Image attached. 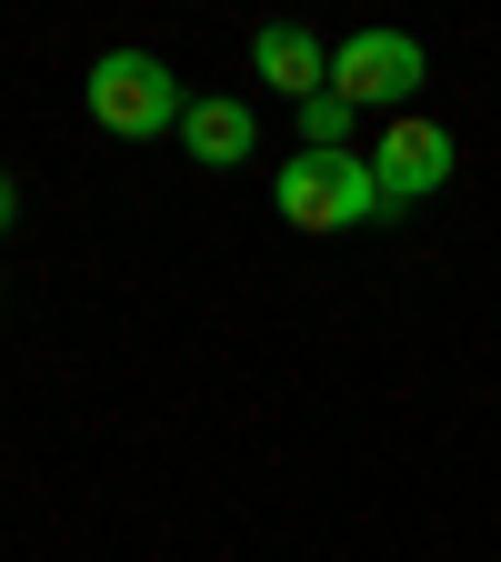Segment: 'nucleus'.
Wrapping results in <instances>:
<instances>
[{
  "instance_id": "423d86ee",
  "label": "nucleus",
  "mask_w": 501,
  "mask_h": 562,
  "mask_svg": "<svg viewBox=\"0 0 501 562\" xmlns=\"http://www.w3.org/2000/svg\"><path fill=\"white\" fill-rule=\"evenodd\" d=\"M181 140H191L201 171H241L251 140H261V121H251V101H191L181 111Z\"/></svg>"
},
{
  "instance_id": "6e6552de",
  "label": "nucleus",
  "mask_w": 501,
  "mask_h": 562,
  "mask_svg": "<svg viewBox=\"0 0 501 562\" xmlns=\"http://www.w3.org/2000/svg\"><path fill=\"white\" fill-rule=\"evenodd\" d=\"M11 211H21V191H11V171H0V232H11Z\"/></svg>"
},
{
  "instance_id": "20e7f679",
  "label": "nucleus",
  "mask_w": 501,
  "mask_h": 562,
  "mask_svg": "<svg viewBox=\"0 0 501 562\" xmlns=\"http://www.w3.org/2000/svg\"><path fill=\"white\" fill-rule=\"evenodd\" d=\"M372 171H382V201H421V191H442V181H452V131L401 111V121L372 140Z\"/></svg>"
},
{
  "instance_id": "f03ea898",
  "label": "nucleus",
  "mask_w": 501,
  "mask_h": 562,
  "mask_svg": "<svg viewBox=\"0 0 501 562\" xmlns=\"http://www.w3.org/2000/svg\"><path fill=\"white\" fill-rule=\"evenodd\" d=\"M91 121L121 131V140H151V131L181 121V81L151 50H111V60H91Z\"/></svg>"
},
{
  "instance_id": "f257e3e1",
  "label": "nucleus",
  "mask_w": 501,
  "mask_h": 562,
  "mask_svg": "<svg viewBox=\"0 0 501 562\" xmlns=\"http://www.w3.org/2000/svg\"><path fill=\"white\" fill-rule=\"evenodd\" d=\"M372 211H391L372 151H292L281 161V222L292 232H362Z\"/></svg>"
},
{
  "instance_id": "7ed1b4c3",
  "label": "nucleus",
  "mask_w": 501,
  "mask_h": 562,
  "mask_svg": "<svg viewBox=\"0 0 501 562\" xmlns=\"http://www.w3.org/2000/svg\"><path fill=\"white\" fill-rule=\"evenodd\" d=\"M421 41L411 31H351L341 50H331V91L351 101V111H401L411 91H421Z\"/></svg>"
},
{
  "instance_id": "39448f33",
  "label": "nucleus",
  "mask_w": 501,
  "mask_h": 562,
  "mask_svg": "<svg viewBox=\"0 0 501 562\" xmlns=\"http://www.w3.org/2000/svg\"><path fill=\"white\" fill-rule=\"evenodd\" d=\"M251 60H261V81H281V101H321V91H331V50H321L301 21H271V31L251 41Z\"/></svg>"
},
{
  "instance_id": "0eeeda50",
  "label": "nucleus",
  "mask_w": 501,
  "mask_h": 562,
  "mask_svg": "<svg viewBox=\"0 0 501 562\" xmlns=\"http://www.w3.org/2000/svg\"><path fill=\"white\" fill-rule=\"evenodd\" d=\"M301 131H311V151H351V101H341V91L301 101Z\"/></svg>"
}]
</instances>
